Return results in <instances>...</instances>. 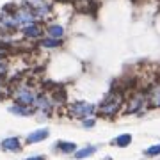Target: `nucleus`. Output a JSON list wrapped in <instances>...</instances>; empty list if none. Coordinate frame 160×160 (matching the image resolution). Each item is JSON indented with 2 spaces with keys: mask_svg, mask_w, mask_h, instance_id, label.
<instances>
[{
  "mask_svg": "<svg viewBox=\"0 0 160 160\" xmlns=\"http://www.w3.org/2000/svg\"><path fill=\"white\" fill-rule=\"evenodd\" d=\"M48 137V130H38V132H32L29 137H27V142H39V141H45Z\"/></svg>",
  "mask_w": 160,
  "mask_h": 160,
  "instance_id": "obj_8",
  "label": "nucleus"
},
{
  "mask_svg": "<svg viewBox=\"0 0 160 160\" xmlns=\"http://www.w3.org/2000/svg\"><path fill=\"white\" fill-rule=\"evenodd\" d=\"M48 34H50V38L57 39V38H62L64 36V29L61 25H50V27H48Z\"/></svg>",
  "mask_w": 160,
  "mask_h": 160,
  "instance_id": "obj_12",
  "label": "nucleus"
},
{
  "mask_svg": "<svg viewBox=\"0 0 160 160\" xmlns=\"http://www.w3.org/2000/svg\"><path fill=\"white\" fill-rule=\"evenodd\" d=\"M149 103L153 107H160V86H155L149 92Z\"/></svg>",
  "mask_w": 160,
  "mask_h": 160,
  "instance_id": "obj_10",
  "label": "nucleus"
},
{
  "mask_svg": "<svg viewBox=\"0 0 160 160\" xmlns=\"http://www.w3.org/2000/svg\"><path fill=\"white\" fill-rule=\"evenodd\" d=\"M2 148L7 151H18L20 149V139L18 137H9L6 141H2Z\"/></svg>",
  "mask_w": 160,
  "mask_h": 160,
  "instance_id": "obj_7",
  "label": "nucleus"
},
{
  "mask_svg": "<svg viewBox=\"0 0 160 160\" xmlns=\"http://www.w3.org/2000/svg\"><path fill=\"white\" fill-rule=\"evenodd\" d=\"M59 149L64 151V153H73L75 149H77V146L73 142H59Z\"/></svg>",
  "mask_w": 160,
  "mask_h": 160,
  "instance_id": "obj_15",
  "label": "nucleus"
},
{
  "mask_svg": "<svg viewBox=\"0 0 160 160\" xmlns=\"http://www.w3.org/2000/svg\"><path fill=\"white\" fill-rule=\"evenodd\" d=\"M69 112H71V116H73V118L84 119V118H87L89 114H92V112H94V105H92V103H86V102H77V103H73V105H71Z\"/></svg>",
  "mask_w": 160,
  "mask_h": 160,
  "instance_id": "obj_2",
  "label": "nucleus"
},
{
  "mask_svg": "<svg viewBox=\"0 0 160 160\" xmlns=\"http://www.w3.org/2000/svg\"><path fill=\"white\" fill-rule=\"evenodd\" d=\"M94 151H96L94 146H87V148H84V149L75 151V157H77V160H82V158H86V157H89V155H92Z\"/></svg>",
  "mask_w": 160,
  "mask_h": 160,
  "instance_id": "obj_13",
  "label": "nucleus"
},
{
  "mask_svg": "<svg viewBox=\"0 0 160 160\" xmlns=\"http://www.w3.org/2000/svg\"><path fill=\"white\" fill-rule=\"evenodd\" d=\"M119 109H121V96H118V94H112V96H109L105 102L102 103L100 112H102L103 116H114Z\"/></svg>",
  "mask_w": 160,
  "mask_h": 160,
  "instance_id": "obj_1",
  "label": "nucleus"
},
{
  "mask_svg": "<svg viewBox=\"0 0 160 160\" xmlns=\"http://www.w3.org/2000/svg\"><path fill=\"white\" fill-rule=\"evenodd\" d=\"M41 45L46 46V48H55V46H59L61 43H59V39H45Z\"/></svg>",
  "mask_w": 160,
  "mask_h": 160,
  "instance_id": "obj_17",
  "label": "nucleus"
},
{
  "mask_svg": "<svg viewBox=\"0 0 160 160\" xmlns=\"http://www.w3.org/2000/svg\"><path fill=\"white\" fill-rule=\"evenodd\" d=\"M23 34L29 36V38H39L41 29L36 25V23H30V25H27V27H23Z\"/></svg>",
  "mask_w": 160,
  "mask_h": 160,
  "instance_id": "obj_9",
  "label": "nucleus"
},
{
  "mask_svg": "<svg viewBox=\"0 0 160 160\" xmlns=\"http://www.w3.org/2000/svg\"><path fill=\"white\" fill-rule=\"evenodd\" d=\"M9 110H11L12 114H18V116H30L34 112V110L29 109L27 105H14V107H11Z\"/></svg>",
  "mask_w": 160,
  "mask_h": 160,
  "instance_id": "obj_11",
  "label": "nucleus"
},
{
  "mask_svg": "<svg viewBox=\"0 0 160 160\" xmlns=\"http://www.w3.org/2000/svg\"><path fill=\"white\" fill-rule=\"evenodd\" d=\"M146 155H149V157H155V155H160V144H155V146H149V148L146 149Z\"/></svg>",
  "mask_w": 160,
  "mask_h": 160,
  "instance_id": "obj_16",
  "label": "nucleus"
},
{
  "mask_svg": "<svg viewBox=\"0 0 160 160\" xmlns=\"http://www.w3.org/2000/svg\"><path fill=\"white\" fill-rule=\"evenodd\" d=\"M14 98H16V102L20 105H32L36 102V92L29 87H20L16 92H14Z\"/></svg>",
  "mask_w": 160,
  "mask_h": 160,
  "instance_id": "obj_3",
  "label": "nucleus"
},
{
  "mask_svg": "<svg viewBox=\"0 0 160 160\" xmlns=\"http://www.w3.org/2000/svg\"><path fill=\"white\" fill-rule=\"evenodd\" d=\"M6 69H7V66L4 62H0V77H2V75L6 73Z\"/></svg>",
  "mask_w": 160,
  "mask_h": 160,
  "instance_id": "obj_18",
  "label": "nucleus"
},
{
  "mask_svg": "<svg viewBox=\"0 0 160 160\" xmlns=\"http://www.w3.org/2000/svg\"><path fill=\"white\" fill-rule=\"evenodd\" d=\"M34 105H36V109L38 110H41V112H45V114H50V110H52V102H50V98L48 96H38L36 98V102H34Z\"/></svg>",
  "mask_w": 160,
  "mask_h": 160,
  "instance_id": "obj_5",
  "label": "nucleus"
},
{
  "mask_svg": "<svg viewBox=\"0 0 160 160\" xmlns=\"http://www.w3.org/2000/svg\"><path fill=\"white\" fill-rule=\"evenodd\" d=\"M27 160H45V157H30V158Z\"/></svg>",
  "mask_w": 160,
  "mask_h": 160,
  "instance_id": "obj_20",
  "label": "nucleus"
},
{
  "mask_svg": "<svg viewBox=\"0 0 160 160\" xmlns=\"http://www.w3.org/2000/svg\"><path fill=\"white\" fill-rule=\"evenodd\" d=\"M0 57H2V55H0Z\"/></svg>",
  "mask_w": 160,
  "mask_h": 160,
  "instance_id": "obj_21",
  "label": "nucleus"
},
{
  "mask_svg": "<svg viewBox=\"0 0 160 160\" xmlns=\"http://www.w3.org/2000/svg\"><path fill=\"white\" fill-rule=\"evenodd\" d=\"M142 105H144V96H142V94H137V96H133L130 100L128 112H139V110L142 109Z\"/></svg>",
  "mask_w": 160,
  "mask_h": 160,
  "instance_id": "obj_6",
  "label": "nucleus"
},
{
  "mask_svg": "<svg viewBox=\"0 0 160 160\" xmlns=\"http://www.w3.org/2000/svg\"><path fill=\"white\" fill-rule=\"evenodd\" d=\"M14 22H16V25H30V23H34V12H30L29 9H20V11L14 14Z\"/></svg>",
  "mask_w": 160,
  "mask_h": 160,
  "instance_id": "obj_4",
  "label": "nucleus"
},
{
  "mask_svg": "<svg viewBox=\"0 0 160 160\" xmlns=\"http://www.w3.org/2000/svg\"><path fill=\"white\" fill-rule=\"evenodd\" d=\"M84 125H86V126H92V125H94V121H92V119H87V121H84Z\"/></svg>",
  "mask_w": 160,
  "mask_h": 160,
  "instance_id": "obj_19",
  "label": "nucleus"
},
{
  "mask_svg": "<svg viewBox=\"0 0 160 160\" xmlns=\"http://www.w3.org/2000/svg\"><path fill=\"white\" fill-rule=\"evenodd\" d=\"M114 142L118 144L119 148H126V146L132 142V135H130V133H123V135H119V137L116 139Z\"/></svg>",
  "mask_w": 160,
  "mask_h": 160,
  "instance_id": "obj_14",
  "label": "nucleus"
}]
</instances>
